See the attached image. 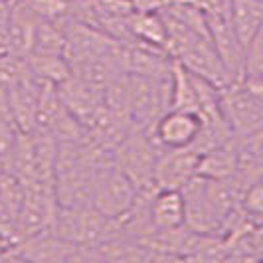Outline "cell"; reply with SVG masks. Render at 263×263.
<instances>
[{
    "label": "cell",
    "mask_w": 263,
    "mask_h": 263,
    "mask_svg": "<svg viewBox=\"0 0 263 263\" xmlns=\"http://www.w3.org/2000/svg\"><path fill=\"white\" fill-rule=\"evenodd\" d=\"M129 30H131L133 44H145V46L166 52L168 34H166V24H164V18L160 12L133 10L131 18H129Z\"/></svg>",
    "instance_id": "cell-7"
},
{
    "label": "cell",
    "mask_w": 263,
    "mask_h": 263,
    "mask_svg": "<svg viewBox=\"0 0 263 263\" xmlns=\"http://www.w3.org/2000/svg\"><path fill=\"white\" fill-rule=\"evenodd\" d=\"M261 259H263V255H261Z\"/></svg>",
    "instance_id": "cell-11"
},
{
    "label": "cell",
    "mask_w": 263,
    "mask_h": 263,
    "mask_svg": "<svg viewBox=\"0 0 263 263\" xmlns=\"http://www.w3.org/2000/svg\"><path fill=\"white\" fill-rule=\"evenodd\" d=\"M202 131V117L196 111L168 109L148 127L160 148H192Z\"/></svg>",
    "instance_id": "cell-2"
},
{
    "label": "cell",
    "mask_w": 263,
    "mask_h": 263,
    "mask_svg": "<svg viewBox=\"0 0 263 263\" xmlns=\"http://www.w3.org/2000/svg\"><path fill=\"white\" fill-rule=\"evenodd\" d=\"M206 20H208V32H210L212 44H214V48L220 55L224 67L228 69L230 78H243V71H246V46L241 44V40L237 38L236 30L232 26L228 14H208Z\"/></svg>",
    "instance_id": "cell-3"
},
{
    "label": "cell",
    "mask_w": 263,
    "mask_h": 263,
    "mask_svg": "<svg viewBox=\"0 0 263 263\" xmlns=\"http://www.w3.org/2000/svg\"><path fill=\"white\" fill-rule=\"evenodd\" d=\"M228 18L236 30L237 38L248 48L251 38L263 26V0H230Z\"/></svg>",
    "instance_id": "cell-6"
},
{
    "label": "cell",
    "mask_w": 263,
    "mask_h": 263,
    "mask_svg": "<svg viewBox=\"0 0 263 263\" xmlns=\"http://www.w3.org/2000/svg\"><path fill=\"white\" fill-rule=\"evenodd\" d=\"M139 198V188L113 160L101 164L93 182V208L111 220H119L133 208Z\"/></svg>",
    "instance_id": "cell-1"
},
{
    "label": "cell",
    "mask_w": 263,
    "mask_h": 263,
    "mask_svg": "<svg viewBox=\"0 0 263 263\" xmlns=\"http://www.w3.org/2000/svg\"><path fill=\"white\" fill-rule=\"evenodd\" d=\"M168 109L180 111H196L198 113V93L194 83V73L188 71L180 62H172L171 73V101Z\"/></svg>",
    "instance_id": "cell-8"
},
{
    "label": "cell",
    "mask_w": 263,
    "mask_h": 263,
    "mask_svg": "<svg viewBox=\"0 0 263 263\" xmlns=\"http://www.w3.org/2000/svg\"><path fill=\"white\" fill-rule=\"evenodd\" d=\"M243 76L263 81V26L251 38L246 48V71Z\"/></svg>",
    "instance_id": "cell-10"
},
{
    "label": "cell",
    "mask_w": 263,
    "mask_h": 263,
    "mask_svg": "<svg viewBox=\"0 0 263 263\" xmlns=\"http://www.w3.org/2000/svg\"><path fill=\"white\" fill-rule=\"evenodd\" d=\"M198 155L194 148H164L155 166V186L182 190L198 176Z\"/></svg>",
    "instance_id": "cell-4"
},
{
    "label": "cell",
    "mask_w": 263,
    "mask_h": 263,
    "mask_svg": "<svg viewBox=\"0 0 263 263\" xmlns=\"http://www.w3.org/2000/svg\"><path fill=\"white\" fill-rule=\"evenodd\" d=\"M241 212L250 218L263 220V174L253 178L250 184L243 188L239 200Z\"/></svg>",
    "instance_id": "cell-9"
},
{
    "label": "cell",
    "mask_w": 263,
    "mask_h": 263,
    "mask_svg": "<svg viewBox=\"0 0 263 263\" xmlns=\"http://www.w3.org/2000/svg\"><path fill=\"white\" fill-rule=\"evenodd\" d=\"M148 218L158 232H171L184 228L186 206L182 190L157 188L148 196Z\"/></svg>",
    "instance_id": "cell-5"
}]
</instances>
